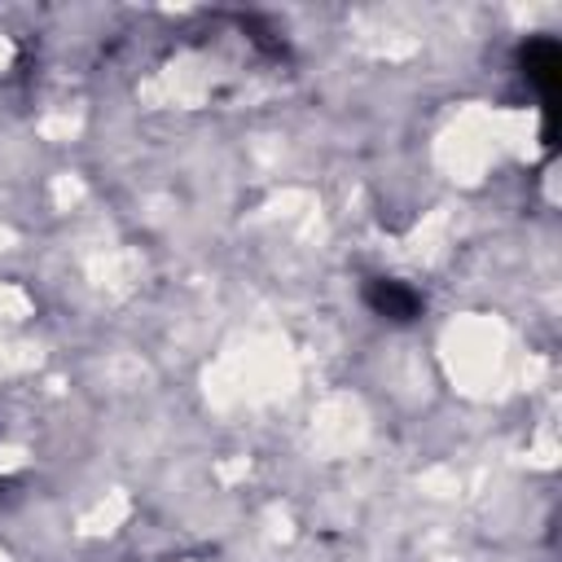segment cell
Wrapping results in <instances>:
<instances>
[{"instance_id": "obj_2", "label": "cell", "mask_w": 562, "mask_h": 562, "mask_svg": "<svg viewBox=\"0 0 562 562\" xmlns=\"http://www.w3.org/2000/svg\"><path fill=\"white\" fill-rule=\"evenodd\" d=\"M364 303H369V312H373V316L395 321V325L417 321V316H422V307H426V299H422L408 281H400V277H373V281L364 285Z\"/></svg>"}, {"instance_id": "obj_1", "label": "cell", "mask_w": 562, "mask_h": 562, "mask_svg": "<svg viewBox=\"0 0 562 562\" xmlns=\"http://www.w3.org/2000/svg\"><path fill=\"white\" fill-rule=\"evenodd\" d=\"M518 66L522 79L536 88V97L544 101V145H549V127H553V92H558V75H562V44L553 35H531L518 48Z\"/></svg>"}]
</instances>
